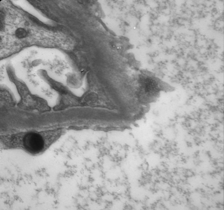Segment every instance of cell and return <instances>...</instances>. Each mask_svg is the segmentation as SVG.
Listing matches in <instances>:
<instances>
[{
    "label": "cell",
    "mask_w": 224,
    "mask_h": 210,
    "mask_svg": "<svg viewBox=\"0 0 224 210\" xmlns=\"http://www.w3.org/2000/svg\"><path fill=\"white\" fill-rule=\"evenodd\" d=\"M67 82L70 86L78 88L80 86L81 81L79 76L75 73H71L67 75Z\"/></svg>",
    "instance_id": "2"
},
{
    "label": "cell",
    "mask_w": 224,
    "mask_h": 210,
    "mask_svg": "<svg viewBox=\"0 0 224 210\" xmlns=\"http://www.w3.org/2000/svg\"><path fill=\"white\" fill-rule=\"evenodd\" d=\"M15 35L19 38H23L26 36L27 33L24 29L19 28L16 30L15 32Z\"/></svg>",
    "instance_id": "3"
},
{
    "label": "cell",
    "mask_w": 224,
    "mask_h": 210,
    "mask_svg": "<svg viewBox=\"0 0 224 210\" xmlns=\"http://www.w3.org/2000/svg\"><path fill=\"white\" fill-rule=\"evenodd\" d=\"M23 144L26 150L32 153L36 154L42 151L44 145V141L39 134L31 132L24 137Z\"/></svg>",
    "instance_id": "1"
}]
</instances>
